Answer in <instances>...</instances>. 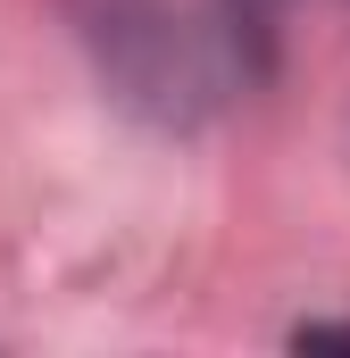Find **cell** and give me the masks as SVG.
<instances>
[{
  "label": "cell",
  "instance_id": "6da1fadb",
  "mask_svg": "<svg viewBox=\"0 0 350 358\" xmlns=\"http://www.w3.org/2000/svg\"><path fill=\"white\" fill-rule=\"evenodd\" d=\"M284 0H234V25H251V34H267V17H275Z\"/></svg>",
  "mask_w": 350,
  "mask_h": 358
}]
</instances>
